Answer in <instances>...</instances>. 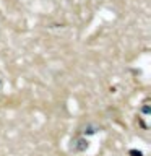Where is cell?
Masks as SVG:
<instances>
[{
  "mask_svg": "<svg viewBox=\"0 0 151 156\" xmlns=\"http://www.w3.org/2000/svg\"><path fill=\"white\" fill-rule=\"evenodd\" d=\"M86 148H88V140H85V138L75 140V145H73V150L75 151H85Z\"/></svg>",
  "mask_w": 151,
  "mask_h": 156,
  "instance_id": "cell-1",
  "label": "cell"
},
{
  "mask_svg": "<svg viewBox=\"0 0 151 156\" xmlns=\"http://www.w3.org/2000/svg\"><path fill=\"white\" fill-rule=\"evenodd\" d=\"M130 153L133 154V156H143V154H141V151H135V150H132Z\"/></svg>",
  "mask_w": 151,
  "mask_h": 156,
  "instance_id": "cell-3",
  "label": "cell"
},
{
  "mask_svg": "<svg viewBox=\"0 0 151 156\" xmlns=\"http://www.w3.org/2000/svg\"><path fill=\"white\" fill-rule=\"evenodd\" d=\"M143 112H145V114H148V112H149V107L145 106V107H143Z\"/></svg>",
  "mask_w": 151,
  "mask_h": 156,
  "instance_id": "cell-4",
  "label": "cell"
},
{
  "mask_svg": "<svg viewBox=\"0 0 151 156\" xmlns=\"http://www.w3.org/2000/svg\"><path fill=\"white\" fill-rule=\"evenodd\" d=\"M97 129H94V127H88V130L85 129V133H96Z\"/></svg>",
  "mask_w": 151,
  "mask_h": 156,
  "instance_id": "cell-2",
  "label": "cell"
}]
</instances>
